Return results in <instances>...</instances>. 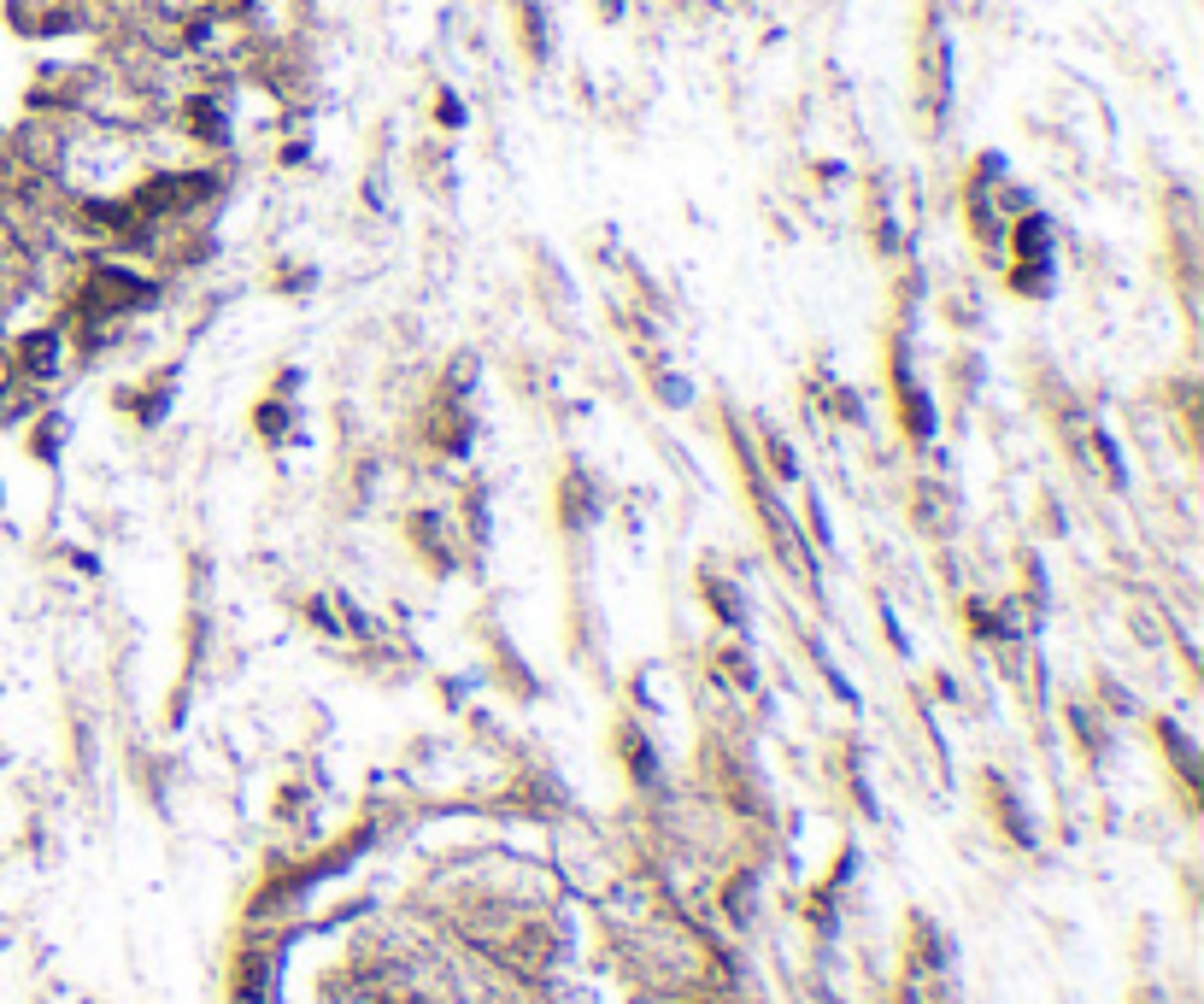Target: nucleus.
I'll return each instance as SVG.
<instances>
[{"label":"nucleus","mask_w":1204,"mask_h":1004,"mask_svg":"<svg viewBox=\"0 0 1204 1004\" xmlns=\"http://www.w3.org/2000/svg\"><path fill=\"white\" fill-rule=\"evenodd\" d=\"M553 518H559V529L564 535H582V529H594V518H599V488H594V476L588 470H564V482L553 488Z\"/></svg>","instance_id":"obj_5"},{"label":"nucleus","mask_w":1204,"mask_h":1004,"mask_svg":"<svg viewBox=\"0 0 1204 1004\" xmlns=\"http://www.w3.org/2000/svg\"><path fill=\"white\" fill-rule=\"evenodd\" d=\"M406 552L430 570H453L459 564V518H441V511H411L406 523Z\"/></svg>","instance_id":"obj_3"},{"label":"nucleus","mask_w":1204,"mask_h":1004,"mask_svg":"<svg viewBox=\"0 0 1204 1004\" xmlns=\"http://www.w3.org/2000/svg\"><path fill=\"white\" fill-rule=\"evenodd\" d=\"M253 430H259V441L282 447L288 435L300 430V406H294V394H277V388H265V399L253 406Z\"/></svg>","instance_id":"obj_8"},{"label":"nucleus","mask_w":1204,"mask_h":1004,"mask_svg":"<svg viewBox=\"0 0 1204 1004\" xmlns=\"http://www.w3.org/2000/svg\"><path fill=\"white\" fill-rule=\"evenodd\" d=\"M177 118H183V130L194 135L200 147H223V142H230V112H223L218 94H188L177 106Z\"/></svg>","instance_id":"obj_7"},{"label":"nucleus","mask_w":1204,"mask_h":1004,"mask_svg":"<svg viewBox=\"0 0 1204 1004\" xmlns=\"http://www.w3.org/2000/svg\"><path fill=\"white\" fill-rule=\"evenodd\" d=\"M24 453L42 459V464H59V453H66V418H59V411L35 418V423H30V441H24Z\"/></svg>","instance_id":"obj_10"},{"label":"nucleus","mask_w":1204,"mask_h":1004,"mask_svg":"<svg viewBox=\"0 0 1204 1004\" xmlns=\"http://www.w3.org/2000/svg\"><path fill=\"white\" fill-rule=\"evenodd\" d=\"M917 106L928 118V135L946 130V112H952V35H946L940 6H928L923 24H917Z\"/></svg>","instance_id":"obj_1"},{"label":"nucleus","mask_w":1204,"mask_h":1004,"mask_svg":"<svg viewBox=\"0 0 1204 1004\" xmlns=\"http://www.w3.org/2000/svg\"><path fill=\"white\" fill-rule=\"evenodd\" d=\"M171 399H177V370H159V376H147V382H135V388H118L112 406L130 411L135 430H159L165 411H171Z\"/></svg>","instance_id":"obj_4"},{"label":"nucleus","mask_w":1204,"mask_h":1004,"mask_svg":"<svg viewBox=\"0 0 1204 1004\" xmlns=\"http://www.w3.org/2000/svg\"><path fill=\"white\" fill-rule=\"evenodd\" d=\"M66 353H71V341H66L59 323H47V330H24L18 341L6 347V370L18 376V382L42 388V382H54V376L66 370Z\"/></svg>","instance_id":"obj_2"},{"label":"nucleus","mask_w":1204,"mask_h":1004,"mask_svg":"<svg viewBox=\"0 0 1204 1004\" xmlns=\"http://www.w3.org/2000/svg\"><path fill=\"white\" fill-rule=\"evenodd\" d=\"M435 123H441V130H464V100L453 89L435 94Z\"/></svg>","instance_id":"obj_11"},{"label":"nucleus","mask_w":1204,"mask_h":1004,"mask_svg":"<svg viewBox=\"0 0 1204 1004\" xmlns=\"http://www.w3.org/2000/svg\"><path fill=\"white\" fill-rule=\"evenodd\" d=\"M911 518H917V529H928V535H952V523H958V494L917 476V482H911Z\"/></svg>","instance_id":"obj_6"},{"label":"nucleus","mask_w":1204,"mask_h":1004,"mask_svg":"<svg viewBox=\"0 0 1204 1004\" xmlns=\"http://www.w3.org/2000/svg\"><path fill=\"white\" fill-rule=\"evenodd\" d=\"M518 42L530 54V66H547L553 59V24H547L541 0H518Z\"/></svg>","instance_id":"obj_9"}]
</instances>
